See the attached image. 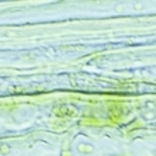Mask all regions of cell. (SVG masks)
<instances>
[{
  "instance_id": "cell-5",
  "label": "cell",
  "mask_w": 156,
  "mask_h": 156,
  "mask_svg": "<svg viewBox=\"0 0 156 156\" xmlns=\"http://www.w3.org/2000/svg\"><path fill=\"white\" fill-rule=\"evenodd\" d=\"M153 155H155V156H156V151H155V152H153Z\"/></svg>"
},
{
  "instance_id": "cell-3",
  "label": "cell",
  "mask_w": 156,
  "mask_h": 156,
  "mask_svg": "<svg viewBox=\"0 0 156 156\" xmlns=\"http://www.w3.org/2000/svg\"><path fill=\"white\" fill-rule=\"evenodd\" d=\"M62 148H63V151H65V149H69V143H68V142H65L63 145H62Z\"/></svg>"
},
{
  "instance_id": "cell-4",
  "label": "cell",
  "mask_w": 156,
  "mask_h": 156,
  "mask_svg": "<svg viewBox=\"0 0 156 156\" xmlns=\"http://www.w3.org/2000/svg\"><path fill=\"white\" fill-rule=\"evenodd\" d=\"M62 156H70V152H69V151H66V152H65V151H63V153H62Z\"/></svg>"
},
{
  "instance_id": "cell-1",
  "label": "cell",
  "mask_w": 156,
  "mask_h": 156,
  "mask_svg": "<svg viewBox=\"0 0 156 156\" xmlns=\"http://www.w3.org/2000/svg\"><path fill=\"white\" fill-rule=\"evenodd\" d=\"M93 151H94V148H93L92 143H79L78 145V152L82 155H89Z\"/></svg>"
},
{
  "instance_id": "cell-2",
  "label": "cell",
  "mask_w": 156,
  "mask_h": 156,
  "mask_svg": "<svg viewBox=\"0 0 156 156\" xmlns=\"http://www.w3.org/2000/svg\"><path fill=\"white\" fill-rule=\"evenodd\" d=\"M0 151H1L3 155H7V153H10V146L9 145H6V143H3V145L0 146Z\"/></svg>"
}]
</instances>
